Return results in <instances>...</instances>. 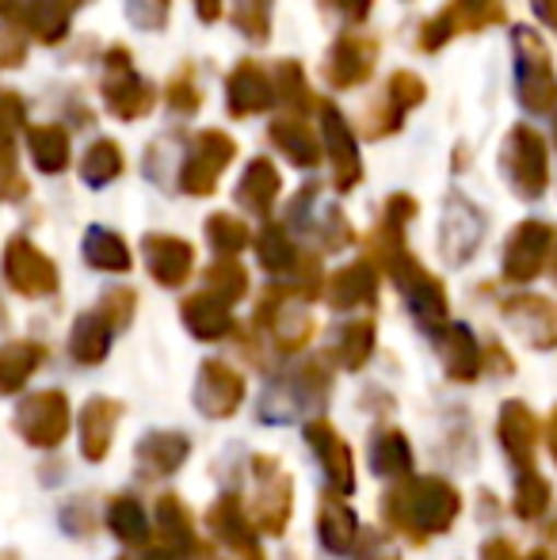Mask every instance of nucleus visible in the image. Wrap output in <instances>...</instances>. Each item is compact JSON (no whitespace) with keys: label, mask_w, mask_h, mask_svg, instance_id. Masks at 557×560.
Listing matches in <instances>:
<instances>
[{"label":"nucleus","mask_w":557,"mask_h":560,"mask_svg":"<svg viewBox=\"0 0 557 560\" xmlns=\"http://www.w3.org/2000/svg\"><path fill=\"white\" fill-rule=\"evenodd\" d=\"M169 107L176 115H195L199 112V89L192 84V77H176L172 81V89H169Z\"/></svg>","instance_id":"4d7b16f0"},{"label":"nucleus","mask_w":557,"mask_h":560,"mask_svg":"<svg viewBox=\"0 0 557 560\" xmlns=\"http://www.w3.org/2000/svg\"><path fill=\"white\" fill-rule=\"evenodd\" d=\"M279 187H282L279 168L268 161V156L248 161L245 172H241V179H237L241 210H248V214H256V218H268L271 207H276V199H279Z\"/></svg>","instance_id":"bb28decb"},{"label":"nucleus","mask_w":557,"mask_h":560,"mask_svg":"<svg viewBox=\"0 0 557 560\" xmlns=\"http://www.w3.org/2000/svg\"><path fill=\"white\" fill-rule=\"evenodd\" d=\"M500 168H504L508 184L523 195V199H538L550 179V161H546V145L531 126H515L504 138L500 149Z\"/></svg>","instance_id":"6e6552de"},{"label":"nucleus","mask_w":557,"mask_h":560,"mask_svg":"<svg viewBox=\"0 0 557 560\" xmlns=\"http://www.w3.org/2000/svg\"><path fill=\"white\" fill-rule=\"evenodd\" d=\"M550 443H554V457H557V412H554V423H550Z\"/></svg>","instance_id":"69168bd1"},{"label":"nucleus","mask_w":557,"mask_h":560,"mask_svg":"<svg viewBox=\"0 0 557 560\" xmlns=\"http://www.w3.org/2000/svg\"><path fill=\"white\" fill-rule=\"evenodd\" d=\"M207 241H210V248L222 252V256H237V252L248 244V225L233 214H210L207 218Z\"/></svg>","instance_id":"a18cd8bd"},{"label":"nucleus","mask_w":557,"mask_h":560,"mask_svg":"<svg viewBox=\"0 0 557 560\" xmlns=\"http://www.w3.org/2000/svg\"><path fill=\"white\" fill-rule=\"evenodd\" d=\"M504 317L535 347L557 343V305L546 302V298H512L504 305Z\"/></svg>","instance_id":"cd10ccee"},{"label":"nucleus","mask_w":557,"mask_h":560,"mask_svg":"<svg viewBox=\"0 0 557 560\" xmlns=\"http://www.w3.org/2000/svg\"><path fill=\"white\" fill-rule=\"evenodd\" d=\"M459 492L439 477H402L382 495V515L394 530L409 534L413 541H423L431 534L451 530L459 518Z\"/></svg>","instance_id":"f257e3e1"},{"label":"nucleus","mask_w":557,"mask_h":560,"mask_svg":"<svg viewBox=\"0 0 557 560\" xmlns=\"http://www.w3.org/2000/svg\"><path fill=\"white\" fill-rule=\"evenodd\" d=\"M554 244V229L543 222H523L508 236L504 248V275L512 282H531L546 264V252Z\"/></svg>","instance_id":"a211bd4d"},{"label":"nucleus","mask_w":557,"mask_h":560,"mask_svg":"<svg viewBox=\"0 0 557 560\" xmlns=\"http://www.w3.org/2000/svg\"><path fill=\"white\" fill-rule=\"evenodd\" d=\"M27 122V104L15 92H0V138H12L15 130H23Z\"/></svg>","instance_id":"5fc2aeb1"},{"label":"nucleus","mask_w":557,"mask_h":560,"mask_svg":"<svg viewBox=\"0 0 557 560\" xmlns=\"http://www.w3.org/2000/svg\"><path fill=\"white\" fill-rule=\"evenodd\" d=\"M271 84H276V104L290 107V112H305L310 107V84L298 61H279L271 69Z\"/></svg>","instance_id":"c03bdc74"},{"label":"nucleus","mask_w":557,"mask_h":560,"mask_svg":"<svg viewBox=\"0 0 557 560\" xmlns=\"http://www.w3.org/2000/svg\"><path fill=\"white\" fill-rule=\"evenodd\" d=\"M207 290L222 298V302H230V305L241 302V298L248 294V271L233 256H222L218 264L207 267Z\"/></svg>","instance_id":"37998d69"},{"label":"nucleus","mask_w":557,"mask_h":560,"mask_svg":"<svg viewBox=\"0 0 557 560\" xmlns=\"http://www.w3.org/2000/svg\"><path fill=\"white\" fill-rule=\"evenodd\" d=\"M237 156V141L222 130H202L195 133V141L187 145V156L179 164V191L187 195H214L222 172L230 168V161Z\"/></svg>","instance_id":"0eeeda50"},{"label":"nucleus","mask_w":557,"mask_h":560,"mask_svg":"<svg viewBox=\"0 0 557 560\" xmlns=\"http://www.w3.org/2000/svg\"><path fill=\"white\" fill-rule=\"evenodd\" d=\"M156 530L169 538L172 549H179V553H192L195 549V523L192 515H187V503L179 500L176 492H164L161 500H156Z\"/></svg>","instance_id":"4c0bfd02"},{"label":"nucleus","mask_w":557,"mask_h":560,"mask_svg":"<svg viewBox=\"0 0 557 560\" xmlns=\"http://www.w3.org/2000/svg\"><path fill=\"white\" fill-rule=\"evenodd\" d=\"M325 298H328V305L340 313L379 302V271H374L371 259H359V264L336 271L325 287Z\"/></svg>","instance_id":"b1692460"},{"label":"nucleus","mask_w":557,"mask_h":560,"mask_svg":"<svg viewBox=\"0 0 557 560\" xmlns=\"http://www.w3.org/2000/svg\"><path fill=\"white\" fill-rule=\"evenodd\" d=\"M374 58H379V46L363 35H340L328 54V84L333 89H356L367 77L374 73Z\"/></svg>","instance_id":"412c9836"},{"label":"nucleus","mask_w":557,"mask_h":560,"mask_svg":"<svg viewBox=\"0 0 557 560\" xmlns=\"http://www.w3.org/2000/svg\"><path fill=\"white\" fill-rule=\"evenodd\" d=\"M531 560H546V557H543V553H535V557H531Z\"/></svg>","instance_id":"338daca9"},{"label":"nucleus","mask_w":557,"mask_h":560,"mask_svg":"<svg viewBox=\"0 0 557 560\" xmlns=\"http://www.w3.org/2000/svg\"><path fill=\"white\" fill-rule=\"evenodd\" d=\"M104 104H107V112H112L115 118H123V122L146 118L149 112H153V104H156L153 84H149L146 77L135 69L127 46H115V50H107Z\"/></svg>","instance_id":"423d86ee"},{"label":"nucleus","mask_w":557,"mask_h":560,"mask_svg":"<svg viewBox=\"0 0 557 560\" xmlns=\"http://www.w3.org/2000/svg\"><path fill=\"white\" fill-rule=\"evenodd\" d=\"M336 12H340L344 20L359 23V20H367V12H371V0H336Z\"/></svg>","instance_id":"052dcab7"},{"label":"nucleus","mask_w":557,"mask_h":560,"mask_svg":"<svg viewBox=\"0 0 557 560\" xmlns=\"http://www.w3.org/2000/svg\"><path fill=\"white\" fill-rule=\"evenodd\" d=\"M107 530H112L119 541H127V546L146 541L149 515H146V508H141L138 495H115V500L107 503Z\"/></svg>","instance_id":"58836bf2"},{"label":"nucleus","mask_w":557,"mask_h":560,"mask_svg":"<svg viewBox=\"0 0 557 560\" xmlns=\"http://www.w3.org/2000/svg\"><path fill=\"white\" fill-rule=\"evenodd\" d=\"M81 252H84V264L96 267V271H112V275L130 271L127 241H123L119 233H112V229H104V225H89Z\"/></svg>","instance_id":"f704fd0d"},{"label":"nucleus","mask_w":557,"mask_h":560,"mask_svg":"<svg viewBox=\"0 0 557 560\" xmlns=\"http://www.w3.org/2000/svg\"><path fill=\"white\" fill-rule=\"evenodd\" d=\"M61 526H66L73 538H89L92 530H96V518H92V511L84 508V500H69L66 508H61Z\"/></svg>","instance_id":"6e6d98bb"},{"label":"nucleus","mask_w":557,"mask_h":560,"mask_svg":"<svg viewBox=\"0 0 557 560\" xmlns=\"http://www.w3.org/2000/svg\"><path fill=\"white\" fill-rule=\"evenodd\" d=\"M317 534L321 546L336 557H348L359 546V515L340 500H325L317 511Z\"/></svg>","instance_id":"7c9ffc66"},{"label":"nucleus","mask_w":557,"mask_h":560,"mask_svg":"<svg viewBox=\"0 0 557 560\" xmlns=\"http://www.w3.org/2000/svg\"><path fill=\"white\" fill-rule=\"evenodd\" d=\"M485 236V218L466 195H451L443 210V225H439V248H443L446 264L462 267L477 252Z\"/></svg>","instance_id":"4468645a"},{"label":"nucleus","mask_w":557,"mask_h":560,"mask_svg":"<svg viewBox=\"0 0 557 560\" xmlns=\"http://www.w3.org/2000/svg\"><path fill=\"white\" fill-rule=\"evenodd\" d=\"M302 431H305V443H310L313 457H317L321 469H325L328 485H333L340 495L356 492V457H351V446L344 443L340 431H336L328 420H310Z\"/></svg>","instance_id":"2eb2a0df"},{"label":"nucleus","mask_w":557,"mask_h":560,"mask_svg":"<svg viewBox=\"0 0 557 560\" xmlns=\"http://www.w3.org/2000/svg\"><path fill=\"white\" fill-rule=\"evenodd\" d=\"M276 104V84L271 73H264L256 61H241L237 69L225 81V107L233 118H248V115H264Z\"/></svg>","instance_id":"6ab92c4d"},{"label":"nucleus","mask_w":557,"mask_h":560,"mask_svg":"<svg viewBox=\"0 0 557 560\" xmlns=\"http://www.w3.org/2000/svg\"><path fill=\"white\" fill-rule=\"evenodd\" d=\"M195 408L210 420H230L245 400V377L222 359H207L195 377Z\"/></svg>","instance_id":"ddd939ff"},{"label":"nucleus","mask_w":557,"mask_h":560,"mask_svg":"<svg viewBox=\"0 0 557 560\" xmlns=\"http://www.w3.org/2000/svg\"><path fill=\"white\" fill-rule=\"evenodd\" d=\"M546 503H550V485H546L538 472H523L520 488H515V511H520L523 518H535L546 511Z\"/></svg>","instance_id":"09e8293b"},{"label":"nucleus","mask_w":557,"mask_h":560,"mask_svg":"<svg viewBox=\"0 0 557 560\" xmlns=\"http://www.w3.org/2000/svg\"><path fill=\"white\" fill-rule=\"evenodd\" d=\"M43 347L31 343V339H12V343L0 347V393H20L27 385V377L43 366Z\"/></svg>","instance_id":"72a5a7b5"},{"label":"nucleus","mask_w":557,"mask_h":560,"mask_svg":"<svg viewBox=\"0 0 557 560\" xmlns=\"http://www.w3.org/2000/svg\"><path fill=\"white\" fill-rule=\"evenodd\" d=\"M554 275H557V259H554Z\"/></svg>","instance_id":"774afa93"},{"label":"nucleus","mask_w":557,"mask_h":560,"mask_svg":"<svg viewBox=\"0 0 557 560\" xmlns=\"http://www.w3.org/2000/svg\"><path fill=\"white\" fill-rule=\"evenodd\" d=\"M256 325L271 336L282 354H298L313 339V317L290 290H268V298L256 310Z\"/></svg>","instance_id":"9b49d317"},{"label":"nucleus","mask_w":557,"mask_h":560,"mask_svg":"<svg viewBox=\"0 0 557 560\" xmlns=\"http://www.w3.org/2000/svg\"><path fill=\"white\" fill-rule=\"evenodd\" d=\"M123 172V149L112 138H100L89 145V153L81 156V179L89 187H107L112 179H119Z\"/></svg>","instance_id":"79ce46f5"},{"label":"nucleus","mask_w":557,"mask_h":560,"mask_svg":"<svg viewBox=\"0 0 557 560\" xmlns=\"http://www.w3.org/2000/svg\"><path fill=\"white\" fill-rule=\"evenodd\" d=\"M112 339H115V328L104 313L100 310L81 313L73 332H69V354H73L81 366H100V362L112 354Z\"/></svg>","instance_id":"c756f323"},{"label":"nucleus","mask_w":557,"mask_h":560,"mask_svg":"<svg viewBox=\"0 0 557 560\" xmlns=\"http://www.w3.org/2000/svg\"><path fill=\"white\" fill-rule=\"evenodd\" d=\"M333 393V377H328L325 362L310 359L302 366L287 370L282 377L264 389L260 397V420L264 423H294L302 416H321Z\"/></svg>","instance_id":"f03ea898"},{"label":"nucleus","mask_w":557,"mask_h":560,"mask_svg":"<svg viewBox=\"0 0 557 560\" xmlns=\"http://www.w3.org/2000/svg\"><path fill=\"white\" fill-rule=\"evenodd\" d=\"M382 264L390 267L394 282L402 287L405 302H409L413 317L420 320V328H428V332H439V328L446 325V294H443V282H439L436 275L423 271V267L405 248H397L394 256H386Z\"/></svg>","instance_id":"20e7f679"},{"label":"nucleus","mask_w":557,"mask_h":560,"mask_svg":"<svg viewBox=\"0 0 557 560\" xmlns=\"http://www.w3.org/2000/svg\"><path fill=\"white\" fill-rule=\"evenodd\" d=\"M135 305H138V294L135 290H107L104 294V302L96 305L100 313H104L107 320H112V328L115 332H123V328L130 325V320H135Z\"/></svg>","instance_id":"3c124183"},{"label":"nucleus","mask_w":557,"mask_h":560,"mask_svg":"<svg viewBox=\"0 0 557 560\" xmlns=\"http://www.w3.org/2000/svg\"><path fill=\"white\" fill-rule=\"evenodd\" d=\"M287 225L298 229V233L317 236V241L325 244V248H333V252L348 248V244L356 241V233H351L344 210L333 207V202H321V187L317 184L302 187V191L294 195V202L287 207Z\"/></svg>","instance_id":"9d476101"},{"label":"nucleus","mask_w":557,"mask_h":560,"mask_svg":"<svg viewBox=\"0 0 557 560\" xmlns=\"http://www.w3.org/2000/svg\"><path fill=\"white\" fill-rule=\"evenodd\" d=\"M135 457L146 477H172L192 457V439L184 431H149L138 443Z\"/></svg>","instance_id":"393cba45"},{"label":"nucleus","mask_w":557,"mask_h":560,"mask_svg":"<svg viewBox=\"0 0 557 560\" xmlns=\"http://www.w3.org/2000/svg\"><path fill=\"white\" fill-rule=\"evenodd\" d=\"M371 354H374V325L371 320H348L340 328V336H336V362L356 374V370H363L371 362Z\"/></svg>","instance_id":"ea45409f"},{"label":"nucleus","mask_w":557,"mask_h":560,"mask_svg":"<svg viewBox=\"0 0 557 560\" xmlns=\"http://www.w3.org/2000/svg\"><path fill=\"white\" fill-rule=\"evenodd\" d=\"M298 290H302L305 298H313L321 290V264L317 256H298Z\"/></svg>","instance_id":"13d9d810"},{"label":"nucleus","mask_w":557,"mask_h":560,"mask_svg":"<svg viewBox=\"0 0 557 560\" xmlns=\"http://www.w3.org/2000/svg\"><path fill=\"white\" fill-rule=\"evenodd\" d=\"M141 560H176V549H172V546H153Z\"/></svg>","instance_id":"0e129e2a"},{"label":"nucleus","mask_w":557,"mask_h":560,"mask_svg":"<svg viewBox=\"0 0 557 560\" xmlns=\"http://www.w3.org/2000/svg\"><path fill=\"white\" fill-rule=\"evenodd\" d=\"M256 256H260V267L268 275H287L298 267V248L282 225L260 229V236H256Z\"/></svg>","instance_id":"a19ab883"},{"label":"nucleus","mask_w":557,"mask_h":560,"mask_svg":"<svg viewBox=\"0 0 557 560\" xmlns=\"http://www.w3.org/2000/svg\"><path fill=\"white\" fill-rule=\"evenodd\" d=\"M123 420V405L112 397H92L81 408V457L84 462H104L112 454L115 431Z\"/></svg>","instance_id":"5701e85b"},{"label":"nucleus","mask_w":557,"mask_h":560,"mask_svg":"<svg viewBox=\"0 0 557 560\" xmlns=\"http://www.w3.org/2000/svg\"><path fill=\"white\" fill-rule=\"evenodd\" d=\"M268 138L290 164H298V168H317L321 141H317V133H313L310 126L294 122V118H279V122L268 126Z\"/></svg>","instance_id":"473e14b6"},{"label":"nucleus","mask_w":557,"mask_h":560,"mask_svg":"<svg viewBox=\"0 0 557 560\" xmlns=\"http://www.w3.org/2000/svg\"><path fill=\"white\" fill-rule=\"evenodd\" d=\"M179 317H184V328L195 339H207V343H218L233 332V313L230 302H222L218 294L202 290V294H192L184 305H179Z\"/></svg>","instance_id":"a878e982"},{"label":"nucleus","mask_w":557,"mask_h":560,"mask_svg":"<svg viewBox=\"0 0 557 560\" xmlns=\"http://www.w3.org/2000/svg\"><path fill=\"white\" fill-rule=\"evenodd\" d=\"M481 560H515V549L508 546V541H489V546L481 549Z\"/></svg>","instance_id":"680f3d73"},{"label":"nucleus","mask_w":557,"mask_h":560,"mask_svg":"<svg viewBox=\"0 0 557 560\" xmlns=\"http://www.w3.org/2000/svg\"><path fill=\"white\" fill-rule=\"evenodd\" d=\"M497 431H500V443H504L508 457L527 469V465L535 462V420H531V412L520 405V400H508V405L500 408Z\"/></svg>","instance_id":"2f4dec72"},{"label":"nucleus","mask_w":557,"mask_h":560,"mask_svg":"<svg viewBox=\"0 0 557 560\" xmlns=\"http://www.w3.org/2000/svg\"><path fill=\"white\" fill-rule=\"evenodd\" d=\"M77 0H15L12 20L38 43H61L73 27Z\"/></svg>","instance_id":"4be33fe9"},{"label":"nucleus","mask_w":557,"mask_h":560,"mask_svg":"<svg viewBox=\"0 0 557 560\" xmlns=\"http://www.w3.org/2000/svg\"><path fill=\"white\" fill-rule=\"evenodd\" d=\"M371 469L386 480H402L413 472V446L397 428H386L371 439Z\"/></svg>","instance_id":"c9c22d12"},{"label":"nucleus","mask_w":557,"mask_h":560,"mask_svg":"<svg viewBox=\"0 0 557 560\" xmlns=\"http://www.w3.org/2000/svg\"><path fill=\"white\" fill-rule=\"evenodd\" d=\"M462 27V15H459V8H446L443 15H436V20L428 23V27H423V38H420V46L423 50H439V46L446 43V38L454 35V31Z\"/></svg>","instance_id":"864d4df0"},{"label":"nucleus","mask_w":557,"mask_h":560,"mask_svg":"<svg viewBox=\"0 0 557 560\" xmlns=\"http://www.w3.org/2000/svg\"><path fill=\"white\" fill-rule=\"evenodd\" d=\"M423 96H428V89H423V81L417 73H394V81H390V104L397 107V112H409V107L423 104Z\"/></svg>","instance_id":"603ef678"},{"label":"nucleus","mask_w":557,"mask_h":560,"mask_svg":"<svg viewBox=\"0 0 557 560\" xmlns=\"http://www.w3.org/2000/svg\"><path fill=\"white\" fill-rule=\"evenodd\" d=\"M436 336H439V354H443L446 374H451L454 382H474L477 370H481V347H477L474 332H469L466 325H451V320H446Z\"/></svg>","instance_id":"c85d7f7f"},{"label":"nucleus","mask_w":557,"mask_h":560,"mask_svg":"<svg viewBox=\"0 0 557 560\" xmlns=\"http://www.w3.org/2000/svg\"><path fill=\"white\" fill-rule=\"evenodd\" d=\"M20 199H27V179L20 172L15 149L0 138V202H20Z\"/></svg>","instance_id":"de8ad7c7"},{"label":"nucleus","mask_w":557,"mask_h":560,"mask_svg":"<svg viewBox=\"0 0 557 560\" xmlns=\"http://www.w3.org/2000/svg\"><path fill=\"white\" fill-rule=\"evenodd\" d=\"M207 526L225 549H233V553H241L248 560L260 557V546H256V526L248 523V515L241 511V495H233V492L218 495L214 508L207 511Z\"/></svg>","instance_id":"aec40b11"},{"label":"nucleus","mask_w":557,"mask_h":560,"mask_svg":"<svg viewBox=\"0 0 557 560\" xmlns=\"http://www.w3.org/2000/svg\"><path fill=\"white\" fill-rule=\"evenodd\" d=\"M141 252H146V267L161 287L176 290L192 279L195 271V248L179 236H169V233H149L141 241Z\"/></svg>","instance_id":"f3484780"},{"label":"nucleus","mask_w":557,"mask_h":560,"mask_svg":"<svg viewBox=\"0 0 557 560\" xmlns=\"http://www.w3.org/2000/svg\"><path fill=\"white\" fill-rule=\"evenodd\" d=\"M4 279L23 298H50L58 294L61 282L54 259L38 244H31L27 236H12L4 244Z\"/></svg>","instance_id":"f8f14e48"},{"label":"nucleus","mask_w":557,"mask_h":560,"mask_svg":"<svg viewBox=\"0 0 557 560\" xmlns=\"http://www.w3.org/2000/svg\"><path fill=\"white\" fill-rule=\"evenodd\" d=\"M253 508H256V523L260 530H268L271 538H279L290 523V508H294V480L282 472L279 457L256 454L253 457Z\"/></svg>","instance_id":"1a4fd4ad"},{"label":"nucleus","mask_w":557,"mask_h":560,"mask_svg":"<svg viewBox=\"0 0 557 560\" xmlns=\"http://www.w3.org/2000/svg\"><path fill=\"white\" fill-rule=\"evenodd\" d=\"M515 46V84H520V104L535 115H550L557 107V73L550 66L546 43L527 27L512 31Z\"/></svg>","instance_id":"7ed1b4c3"},{"label":"nucleus","mask_w":557,"mask_h":560,"mask_svg":"<svg viewBox=\"0 0 557 560\" xmlns=\"http://www.w3.org/2000/svg\"><path fill=\"white\" fill-rule=\"evenodd\" d=\"M321 126H325V149L328 164H333V184L336 191H351L363 179V156H359V141L344 115L333 104H321Z\"/></svg>","instance_id":"dca6fc26"},{"label":"nucleus","mask_w":557,"mask_h":560,"mask_svg":"<svg viewBox=\"0 0 557 560\" xmlns=\"http://www.w3.org/2000/svg\"><path fill=\"white\" fill-rule=\"evenodd\" d=\"M27 153H31V161H35L38 172L58 176V172L69 168V133L54 122L31 126L27 130Z\"/></svg>","instance_id":"e433bc0d"},{"label":"nucleus","mask_w":557,"mask_h":560,"mask_svg":"<svg viewBox=\"0 0 557 560\" xmlns=\"http://www.w3.org/2000/svg\"><path fill=\"white\" fill-rule=\"evenodd\" d=\"M233 23H237L241 35H248L253 43L268 38V31H271V0H237V8H233Z\"/></svg>","instance_id":"49530a36"},{"label":"nucleus","mask_w":557,"mask_h":560,"mask_svg":"<svg viewBox=\"0 0 557 560\" xmlns=\"http://www.w3.org/2000/svg\"><path fill=\"white\" fill-rule=\"evenodd\" d=\"M172 15V0H127V20L138 31H164Z\"/></svg>","instance_id":"8fccbe9b"},{"label":"nucleus","mask_w":557,"mask_h":560,"mask_svg":"<svg viewBox=\"0 0 557 560\" xmlns=\"http://www.w3.org/2000/svg\"><path fill=\"white\" fill-rule=\"evenodd\" d=\"M195 12H199L202 23H214L222 15V0H195Z\"/></svg>","instance_id":"e2e57ef3"},{"label":"nucleus","mask_w":557,"mask_h":560,"mask_svg":"<svg viewBox=\"0 0 557 560\" xmlns=\"http://www.w3.org/2000/svg\"><path fill=\"white\" fill-rule=\"evenodd\" d=\"M23 54H27V43L12 31H0V69L4 66H20Z\"/></svg>","instance_id":"bf43d9fd"},{"label":"nucleus","mask_w":557,"mask_h":560,"mask_svg":"<svg viewBox=\"0 0 557 560\" xmlns=\"http://www.w3.org/2000/svg\"><path fill=\"white\" fill-rule=\"evenodd\" d=\"M69 428H73V408L61 389H43L31 393L20 408H15V431L27 446L35 450H54L66 443Z\"/></svg>","instance_id":"39448f33"}]
</instances>
